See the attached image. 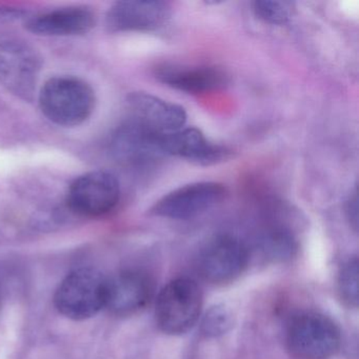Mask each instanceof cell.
<instances>
[{
  "label": "cell",
  "instance_id": "1",
  "mask_svg": "<svg viewBox=\"0 0 359 359\" xmlns=\"http://www.w3.org/2000/svg\"><path fill=\"white\" fill-rule=\"evenodd\" d=\"M39 108L52 123L62 127L83 125L95 109V93L87 81L57 76L46 81L39 96Z\"/></svg>",
  "mask_w": 359,
  "mask_h": 359
},
{
  "label": "cell",
  "instance_id": "15",
  "mask_svg": "<svg viewBox=\"0 0 359 359\" xmlns=\"http://www.w3.org/2000/svg\"><path fill=\"white\" fill-rule=\"evenodd\" d=\"M155 75L168 87L190 94L214 91L228 83L226 73L216 67L163 66Z\"/></svg>",
  "mask_w": 359,
  "mask_h": 359
},
{
  "label": "cell",
  "instance_id": "5",
  "mask_svg": "<svg viewBox=\"0 0 359 359\" xmlns=\"http://www.w3.org/2000/svg\"><path fill=\"white\" fill-rule=\"evenodd\" d=\"M163 134L128 116L111 136V153L126 167L135 169L150 167L165 157Z\"/></svg>",
  "mask_w": 359,
  "mask_h": 359
},
{
  "label": "cell",
  "instance_id": "21",
  "mask_svg": "<svg viewBox=\"0 0 359 359\" xmlns=\"http://www.w3.org/2000/svg\"><path fill=\"white\" fill-rule=\"evenodd\" d=\"M0 302H1V297H0Z\"/></svg>",
  "mask_w": 359,
  "mask_h": 359
},
{
  "label": "cell",
  "instance_id": "14",
  "mask_svg": "<svg viewBox=\"0 0 359 359\" xmlns=\"http://www.w3.org/2000/svg\"><path fill=\"white\" fill-rule=\"evenodd\" d=\"M95 24L91 10L69 7L33 16L26 22V28L33 34L43 36H79L89 33Z\"/></svg>",
  "mask_w": 359,
  "mask_h": 359
},
{
  "label": "cell",
  "instance_id": "17",
  "mask_svg": "<svg viewBox=\"0 0 359 359\" xmlns=\"http://www.w3.org/2000/svg\"><path fill=\"white\" fill-rule=\"evenodd\" d=\"M338 291L340 297L351 306L358 304V259H348L338 275Z\"/></svg>",
  "mask_w": 359,
  "mask_h": 359
},
{
  "label": "cell",
  "instance_id": "12",
  "mask_svg": "<svg viewBox=\"0 0 359 359\" xmlns=\"http://www.w3.org/2000/svg\"><path fill=\"white\" fill-rule=\"evenodd\" d=\"M128 116L136 119L159 133L182 129L187 113L182 107L144 92H134L127 98Z\"/></svg>",
  "mask_w": 359,
  "mask_h": 359
},
{
  "label": "cell",
  "instance_id": "9",
  "mask_svg": "<svg viewBox=\"0 0 359 359\" xmlns=\"http://www.w3.org/2000/svg\"><path fill=\"white\" fill-rule=\"evenodd\" d=\"M41 70L39 54L22 43H0V83L18 97L32 100Z\"/></svg>",
  "mask_w": 359,
  "mask_h": 359
},
{
  "label": "cell",
  "instance_id": "18",
  "mask_svg": "<svg viewBox=\"0 0 359 359\" xmlns=\"http://www.w3.org/2000/svg\"><path fill=\"white\" fill-rule=\"evenodd\" d=\"M252 6L255 15L266 24L283 26L292 18V5L287 1L259 0L254 1Z\"/></svg>",
  "mask_w": 359,
  "mask_h": 359
},
{
  "label": "cell",
  "instance_id": "2",
  "mask_svg": "<svg viewBox=\"0 0 359 359\" xmlns=\"http://www.w3.org/2000/svg\"><path fill=\"white\" fill-rule=\"evenodd\" d=\"M107 277L95 269L81 268L65 277L54 296L60 314L83 320L97 314L106 304Z\"/></svg>",
  "mask_w": 359,
  "mask_h": 359
},
{
  "label": "cell",
  "instance_id": "16",
  "mask_svg": "<svg viewBox=\"0 0 359 359\" xmlns=\"http://www.w3.org/2000/svg\"><path fill=\"white\" fill-rule=\"evenodd\" d=\"M260 245L264 253L273 258L291 257L296 249L295 239L289 230L283 226H271L262 232Z\"/></svg>",
  "mask_w": 359,
  "mask_h": 359
},
{
  "label": "cell",
  "instance_id": "7",
  "mask_svg": "<svg viewBox=\"0 0 359 359\" xmlns=\"http://www.w3.org/2000/svg\"><path fill=\"white\" fill-rule=\"evenodd\" d=\"M249 259V250L243 241L222 235L203 248L197 258V270L208 283L224 285L241 276Z\"/></svg>",
  "mask_w": 359,
  "mask_h": 359
},
{
  "label": "cell",
  "instance_id": "3",
  "mask_svg": "<svg viewBox=\"0 0 359 359\" xmlns=\"http://www.w3.org/2000/svg\"><path fill=\"white\" fill-rule=\"evenodd\" d=\"M201 308L203 295L196 281L180 277L170 281L159 293L155 319L163 333L180 335L197 323Z\"/></svg>",
  "mask_w": 359,
  "mask_h": 359
},
{
  "label": "cell",
  "instance_id": "8",
  "mask_svg": "<svg viewBox=\"0 0 359 359\" xmlns=\"http://www.w3.org/2000/svg\"><path fill=\"white\" fill-rule=\"evenodd\" d=\"M226 194V187L220 182H193L163 195L150 212L169 219H190L222 203Z\"/></svg>",
  "mask_w": 359,
  "mask_h": 359
},
{
  "label": "cell",
  "instance_id": "13",
  "mask_svg": "<svg viewBox=\"0 0 359 359\" xmlns=\"http://www.w3.org/2000/svg\"><path fill=\"white\" fill-rule=\"evenodd\" d=\"M165 156H177L198 165H209L228 158L230 151L209 142L197 128H184L163 134Z\"/></svg>",
  "mask_w": 359,
  "mask_h": 359
},
{
  "label": "cell",
  "instance_id": "20",
  "mask_svg": "<svg viewBox=\"0 0 359 359\" xmlns=\"http://www.w3.org/2000/svg\"><path fill=\"white\" fill-rule=\"evenodd\" d=\"M346 214H348L351 224L354 226L355 230H357V226H358V197H357L356 190L351 195L348 203H346Z\"/></svg>",
  "mask_w": 359,
  "mask_h": 359
},
{
  "label": "cell",
  "instance_id": "4",
  "mask_svg": "<svg viewBox=\"0 0 359 359\" xmlns=\"http://www.w3.org/2000/svg\"><path fill=\"white\" fill-rule=\"evenodd\" d=\"M285 344L295 358L327 359L339 348L340 332L325 315L302 313L287 325Z\"/></svg>",
  "mask_w": 359,
  "mask_h": 359
},
{
  "label": "cell",
  "instance_id": "6",
  "mask_svg": "<svg viewBox=\"0 0 359 359\" xmlns=\"http://www.w3.org/2000/svg\"><path fill=\"white\" fill-rule=\"evenodd\" d=\"M121 199L116 176L107 171H92L79 176L69 187L67 205L85 217H100L110 213Z\"/></svg>",
  "mask_w": 359,
  "mask_h": 359
},
{
  "label": "cell",
  "instance_id": "10",
  "mask_svg": "<svg viewBox=\"0 0 359 359\" xmlns=\"http://www.w3.org/2000/svg\"><path fill=\"white\" fill-rule=\"evenodd\" d=\"M171 16V7L157 0L117 1L109 10L106 26L112 33L151 32L163 28Z\"/></svg>",
  "mask_w": 359,
  "mask_h": 359
},
{
  "label": "cell",
  "instance_id": "19",
  "mask_svg": "<svg viewBox=\"0 0 359 359\" xmlns=\"http://www.w3.org/2000/svg\"><path fill=\"white\" fill-rule=\"evenodd\" d=\"M229 325H230V318H229L226 311L222 310V309H213L205 317V323H203L205 332L213 334V335L224 333Z\"/></svg>",
  "mask_w": 359,
  "mask_h": 359
},
{
  "label": "cell",
  "instance_id": "11",
  "mask_svg": "<svg viewBox=\"0 0 359 359\" xmlns=\"http://www.w3.org/2000/svg\"><path fill=\"white\" fill-rule=\"evenodd\" d=\"M152 295L148 275L137 270L121 271L107 277L104 308L115 316H131L146 308Z\"/></svg>",
  "mask_w": 359,
  "mask_h": 359
}]
</instances>
